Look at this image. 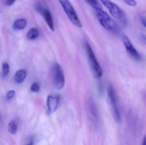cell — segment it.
<instances>
[{
	"mask_svg": "<svg viewBox=\"0 0 146 145\" xmlns=\"http://www.w3.org/2000/svg\"><path fill=\"white\" fill-rule=\"evenodd\" d=\"M59 98L58 97L50 95L47 99V106L50 112H55L58 108Z\"/></svg>",
	"mask_w": 146,
	"mask_h": 145,
	"instance_id": "9",
	"label": "cell"
},
{
	"mask_svg": "<svg viewBox=\"0 0 146 145\" xmlns=\"http://www.w3.org/2000/svg\"><path fill=\"white\" fill-rule=\"evenodd\" d=\"M142 145H146V135L145 136L143 140V142H142Z\"/></svg>",
	"mask_w": 146,
	"mask_h": 145,
	"instance_id": "22",
	"label": "cell"
},
{
	"mask_svg": "<svg viewBox=\"0 0 146 145\" xmlns=\"http://www.w3.org/2000/svg\"><path fill=\"white\" fill-rule=\"evenodd\" d=\"M96 11L97 18L105 29L113 32H117L118 31L117 24L106 12L102 9Z\"/></svg>",
	"mask_w": 146,
	"mask_h": 145,
	"instance_id": "2",
	"label": "cell"
},
{
	"mask_svg": "<svg viewBox=\"0 0 146 145\" xmlns=\"http://www.w3.org/2000/svg\"><path fill=\"white\" fill-rule=\"evenodd\" d=\"M109 96L110 97V100L111 103V106L113 110V115L115 117V120L117 122L120 123L121 121V114L118 108L117 104V100L116 95L115 92L111 85L109 86Z\"/></svg>",
	"mask_w": 146,
	"mask_h": 145,
	"instance_id": "6",
	"label": "cell"
},
{
	"mask_svg": "<svg viewBox=\"0 0 146 145\" xmlns=\"http://www.w3.org/2000/svg\"><path fill=\"white\" fill-rule=\"evenodd\" d=\"M38 36V31L35 29L32 28L31 29L27 34V37L28 39L33 40L37 38Z\"/></svg>",
	"mask_w": 146,
	"mask_h": 145,
	"instance_id": "12",
	"label": "cell"
},
{
	"mask_svg": "<svg viewBox=\"0 0 146 145\" xmlns=\"http://www.w3.org/2000/svg\"><path fill=\"white\" fill-rule=\"evenodd\" d=\"M27 22L25 19H20L15 21L13 25V28L16 30H21L25 28Z\"/></svg>",
	"mask_w": 146,
	"mask_h": 145,
	"instance_id": "11",
	"label": "cell"
},
{
	"mask_svg": "<svg viewBox=\"0 0 146 145\" xmlns=\"http://www.w3.org/2000/svg\"><path fill=\"white\" fill-rule=\"evenodd\" d=\"M141 38L142 39V41H143L144 43H145L146 44V35H142L141 36Z\"/></svg>",
	"mask_w": 146,
	"mask_h": 145,
	"instance_id": "21",
	"label": "cell"
},
{
	"mask_svg": "<svg viewBox=\"0 0 146 145\" xmlns=\"http://www.w3.org/2000/svg\"><path fill=\"white\" fill-rule=\"evenodd\" d=\"M122 41L128 53L137 61H141L142 59V56L134 47L128 37L123 35L122 37Z\"/></svg>",
	"mask_w": 146,
	"mask_h": 145,
	"instance_id": "7",
	"label": "cell"
},
{
	"mask_svg": "<svg viewBox=\"0 0 146 145\" xmlns=\"http://www.w3.org/2000/svg\"><path fill=\"white\" fill-rule=\"evenodd\" d=\"M2 123V120L1 117V116H0V125H1Z\"/></svg>",
	"mask_w": 146,
	"mask_h": 145,
	"instance_id": "23",
	"label": "cell"
},
{
	"mask_svg": "<svg viewBox=\"0 0 146 145\" xmlns=\"http://www.w3.org/2000/svg\"><path fill=\"white\" fill-rule=\"evenodd\" d=\"M123 1L128 5L132 7H134L137 4V3L135 1V0H123Z\"/></svg>",
	"mask_w": 146,
	"mask_h": 145,
	"instance_id": "18",
	"label": "cell"
},
{
	"mask_svg": "<svg viewBox=\"0 0 146 145\" xmlns=\"http://www.w3.org/2000/svg\"><path fill=\"white\" fill-rule=\"evenodd\" d=\"M8 129L9 132L12 135L16 133L17 130V125L14 121H11L8 124Z\"/></svg>",
	"mask_w": 146,
	"mask_h": 145,
	"instance_id": "14",
	"label": "cell"
},
{
	"mask_svg": "<svg viewBox=\"0 0 146 145\" xmlns=\"http://www.w3.org/2000/svg\"><path fill=\"white\" fill-rule=\"evenodd\" d=\"M102 3L108 9L111 14L122 24H127V18L125 13L116 4L110 0H100Z\"/></svg>",
	"mask_w": 146,
	"mask_h": 145,
	"instance_id": "1",
	"label": "cell"
},
{
	"mask_svg": "<svg viewBox=\"0 0 146 145\" xmlns=\"http://www.w3.org/2000/svg\"><path fill=\"white\" fill-rule=\"evenodd\" d=\"M9 72V67L8 64L7 63H3L2 65V74L3 75L4 77L8 75Z\"/></svg>",
	"mask_w": 146,
	"mask_h": 145,
	"instance_id": "15",
	"label": "cell"
},
{
	"mask_svg": "<svg viewBox=\"0 0 146 145\" xmlns=\"http://www.w3.org/2000/svg\"><path fill=\"white\" fill-rule=\"evenodd\" d=\"M85 48H86V51L87 54L90 66L94 76L97 78L101 77L103 74L101 66H100L97 60L95 54L91 46L88 43H86L85 44Z\"/></svg>",
	"mask_w": 146,
	"mask_h": 145,
	"instance_id": "4",
	"label": "cell"
},
{
	"mask_svg": "<svg viewBox=\"0 0 146 145\" xmlns=\"http://www.w3.org/2000/svg\"><path fill=\"white\" fill-rule=\"evenodd\" d=\"M66 14L71 22L75 26L81 28L82 25L72 4L69 0H59Z\"/></svg>",
	"mask_w": 146,
	"mask_h": 145,
	"instance_id": "3",
	"label": "cell"
},
{
	"mask_svg": "<svg viewBox=\"0 0 146 145\" xmlns=\"http://www.w3.org/2000/svg\"><path fill=\"white\" fill-rule=\"evenodd\" d=\"M39 11L41 12L45 22L47 23L50 29L52 31H54V21H53L52 15L50 12L47 9L45 8H41L39 9Z\"/></svg>",
	"mask_w": 146,
	"mask_h": 145,
	"instance_id": "8",
	"label": "cell"
},
{
	"mask_svg": "<svg viewBox=\"0 0 146 145\" xmlns=\"http://www.w3.org/2000/svg\"><path fill=\"white\" fill-rule=\"evenodd\" d=\"M141 22L142 24L145 26L146 28V18L145 17H142L141 18Z\"/></svg>",
	"mask_w": 146,
	"mask_h": 145,
	"instance_id": "19",
	"label": "cell"
},
{
	"mask_svg": "<svg viewBox=\"0 0 146 145\" xmlns=\"http://www.w3.org/2000/svg\"><path fill=\"white\" fill-rule=\"evenodd\" d=\"M15 92L14 90H11L9 91L6 95V98L7 100H10L13 98V97L15 95Z\"/></svg>",
	"mask_w": 146,
	"mask_h": 145,
	"instance_id": "17",
	"label": "cell"
},
{
	"mask_svg": "<svg viewBox=\"0 0 146 145\" xmlns=\"http://www.w3.org/2000/svg\"><path fill=\"white\" fill-rule=\"evenodd\" d=\"M96 11L102 9V6L97 0H86Z\"/></svg>",
	"mask_w": 146,
	"mask_h": 145,
	"instance_id": "13",
	"label": "cell"
},
{
	"mask_svg": "<svg viewBox=\"0 0 146 145\" xmlns=\"http://www.w3.org/2000/svg\"><path fill=\"white\" fill-rule=\"evenodd\" d=\"M27 73L24 70H19L15 73V80L18 84L22 83L26 78Z\"/></svg>",
	"mask_w": 146,
	"mask_h": 145,
	"instance_id": "10",
	"label": "cell"
},
{
	"mask_svg": "<svg viewBox=\"0 0 146 145\" xmlns=\"http://www.w3.org/2000/svg\"><path fill=\"white\" fill-rule=\"evenodd\" d=\"M53 78L55 87L56 89H62L65 85V77L63 70L59 64H56L54 66Z\"/></svg>",
	"mask_w": 146,
	"mask_h": 145,
	"instance_id": "5",
	"label": "cell"
},
{
	"mask_svg": "<svg viewBox=\"0 0 146 145\" xmlns=\"http://www.w3.org/2000/svg\"><path fill=\"white\" fill-rule=\"evenodd\" d=\"M15 0H7V2L6 4L8 6H10L14 3Z\"/></svg>",
	"mask_w": 146,
	"mask_h": 145,
	"instance_id": "20",
	"label": "cell"
},
{
	"mask_svg": "<svg viewBox=\"0 0 146 145\" xmlns=\"http://www.w3.org/2000/svg\"><path fill=\"white\" fill-rule=\"evenodd\" d=\"M31 91L33 93H37L39 90V86L37 83H34L31 85Z\"/></svg>",
	"mask_w": 146,
	"mask_h": 145,
	"instance_id": "16",
	"label": "cell"
}]
</instances>
